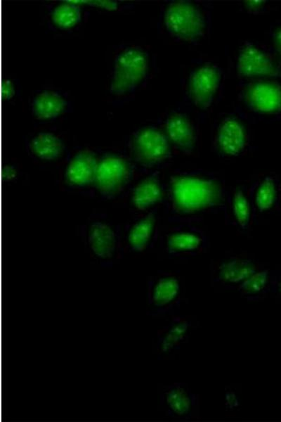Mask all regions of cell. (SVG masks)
Listing matches in <instances>:
<instances>
[{
    "label": "cell",
    "mask_w": 281,
    "mask_h": 422,
    "mask_svg": "<svg viewBox=\"0 0 281 422\" xmlns=\"http://www.w3.org/2000/svg\"><path fill=\"white\" fill-rule=\"evenodd\" d=\"M167 210L176 221L188 222L196 217L221 210L226 191L221 178L203 170H176L164 185Z\"/></svg>",
    "instance_id": "6da1fadb"
},
{
    "label": "cell",
    "mask_w": 281,
    "mask_h": 422,
    "mask_svg": "<svg viewBox=\"0 0 281 422\" xmlns=\"http://www.w3.org/2000/svg\"><path fill=\"white\" fill-rule=\"evenodd\" d=\"M163 19L168 33L178 41L194 43L204 36V15L190 1H171L164 10Z\"/></svg>",
    "instance_id": "7a4b0ae2"
},
{
    "label": "cell",
    "mask_w": 281,
    "mask_h": 422,
    "mask_svg": "<svg viewBox=\"0 0 281 422\" xmlns=\"http://www.w3.org/2000/svg\"><path fill=\"white\" fill-rule=\"evenodd\" d=\"M148 71L147 53L138 46L125 48L115 58L110 92L122 96L134 91L146 77Z\"/></svg>",
    "instance_id": "3957f363"
},
{
    "label": "cell",
    "mask_w": 281,
    "mask_h": 422,
    "mask_svg": "<svg viewBox=\"0 0 281 422\" xmlns=\"http://www.w3.org/2000/svg\"><path fill=\"white\" fill-rule=\"evenodd\" d=\"M131 152L138 165L145 168H152L170 159L171 143L167 136L157 128L146 127L133 134Z\"/></svg>",
    "instance_id": "277c9868"
},
{
    "label": "cell",
    "mask_w": 281,
    "mask_h": 422,
    "mask_svg": "<svg viewBox=\"0 0 281 422\" xmlns=\"http://www.w3.org/2000/svg\"><path fill=\"white\" fill-rule=\"evenodd\" d=\"M133 175V168L128 160L106 155L99 160L94 184L102 196L111 198L128 185Z\"/></svg>",
    "instance_id": "5b68a950"
},
{
    "label": "cell",
    "mask_w": 281,
    "mask_h": 422,
    "mask_svg": "<svg viewBox=\"0 0 281 422\" xmlns=\"http://www.w3.org/2000/svg\"><path fill=\"white\" fill-rule=\"evenodd\" d=\"M207 237L191 222H179L171 227L162 238V246L173 257L195 256L207 247Z\"/></svg>",
    "instance_id": "8992f818"
},
{
    "label": "cell",
    "mask_w": 281,
    "mask_h": 422,
    "mask_svg": "<svg viewBox=\"0 0 281 422\" xmlns=\"http://www.w3.org/2000/svg\"><path fill=\"white\" fill-rule=\"evenodd\" d=\"M236 68L243 77L281 76V69L271 55L251 41H245L240 47Z\"/></svg>",
    "instance_id": "52a82bcc"
},
{
    "label": "cell",
    "mask_w": 281,
    "mask_h": 422,
    "mask_svg": "<svg viewBox=\"0 0 281 422\" xmlns=\"http://www.w3.org/2000/svg\"><path fill=\"white\" fill-rule=\"evenodd\" d=\"M221 81V69L214 65H204L193 70L189 77L188 92L195 106L208 108L213 103Z\"/></svg>",
    "instance_id": "ba28073f"
},
{
    "label": "cell",
    "mask_w": 281,
    "mask_h": 422,
    "mask_svg": "<svg viewBox=\"0 0 281 422\" xmlns=\"http://www.w3.org/2000/svg\"><path fill=\"white\" fill-rule=\"evenodd\" d=\"M244 100L256 113L273 114L281 111V86L270 81H259L245 89Z\"/></svg>",
    "instance_id": "9c48e42d"
},
{
    "label": "cell",
    "mask_w": 281,
    "mask_h": 422,
    "mask_svg": "<svg viewBox=\"0 0 281 422\" xmlns=\"http://www.w3.org/2000/svg\"><path fill=\"white\" fill-rule=\"evenodd\" d=\"M214 144L216 151L223 156L236 157L240 155L247 144L244 126L234 117L225 118L218 127Z\"/></svg>",
    "instance_id": "30bf717a"
},
{
    "label": "cell",
    "mask_w": 281,
    "mask_h": 422,
    "mask_svg": "<svg viewBox=\"0 0 281 422\" xmlns=\"http://www.w3.org/2000/svg\"><path fill=\"white\" fill-rule=\"evenodd\" d=\"M95 153L90 150H81L68 162L65 172L66 182L72 186L83 187L95 182L99 163Z\"/></svg>",
    "instance_id": "8fae6325"
},
{
    "label": "cell",
    "mask_w": 281,
    "mask_h": 422,
    "mask_svg": "<svg viewBox=\"0 0 281 422\" xmlns=\"http://www.w3.org/2000/svg\"><path fill=\"white\" fill-rule=\"evenodd\" d=\"M166 135L178 151L190 154L195 146L196 135L192 123L184 113L171 114L165 123Z\"/></svg>",
    "instance_id": "7c38bea8"
},
{
    "label": "cell",
    "mask_w": 281,
    "mask_h": 422,
    "mask_svg": "<svg viewBox=\"0 0 281 422\" xmlns=\"http://www.w3.org/2000/svg\"><path fill=\"white\" fill-rule=\"evenodd\" d=\"M70 102L62 93L53 90H44L32 98L31 111L39 120H52L67 112Z\"/></svg>",
    "instance_id": "4fadbf2b"
},
{
    "label": "cell",
    "mask_w": 281,
    "mask_h": 422,
    "mask_svg": "<svg viewBox=\"0 0 281 422\" xmlns=\"http://www.w3.org/2000/svg\"><path fill=\"white\" fill-rule=\"evenodd\" d=\"M87 241L91 251L100 259H109L117 248V235L107 223L96 221L90 225Z\"/></svg>",
    "instance_id": "5bb4252c"
},
{
    "label": "cell",
    "mask_w": 281,
    "mask_h": 422,
    "mask_svg": "<svg viewBox=\"0 0 281 422\" xmlns=\"http://www.w3.org/2000/svg\"><path fill=\"white\" fill-rule=\"evenodd\" d=\"M164 196V185L155 172L140 181L132 192L131 200L136 209L147 210L160 202Z\"/></svg>",
    "instance_id": "9a60e30c"
},
{
    "label": "cell",
    "mask_w": 281,
    "mask_h": 422,
    "mask_svg": "<svg viewBox=\"0 0 281 422\" xmlns=\"http://www.w3.org/2000/svg\"><path fill=\"white\" fill-rule=\"evenodd\" d=\"M30 153L43 160L58 159L63 153L65 146L62 139L51 132H40L34 135L28 143Z\"/></svg>",
    "instance_id": "2e32d148"
},
{
    "label": "cell",
    "mask_w": 281,
    "mask_h": 422,
    "mask_svg": "<svg viewBox=\"0 0 281 422\" xmlns=\"http://www.w3.org/2000/svg\"><path fill=\"white\" fill-rule=\"evenodd\" d=\"M157 222V212L153 210L136 221L130 228L127 241L130 248L142 252L148 245Z\"/></svg>",
    "instance_id": "e0dca14e"
},
{
    "label": "cell",
    "mask_w": 281,
    "mask_h": 422,
    "mask_svg": "<svg viewBox=\"0 0 281 422\" xmlns=\"http://www.w3.org/2000/svg\"><path fill=\"white\" fill-rule=\"evenodd\" d=\"M249 194L254 212L262 213L270 210L277 196V186L275 179L266 177L259 182H256Z\"/></svg>",
    "instance_id": "ac0fdd59"
},
{
    "label": "cell",
    "mask_w": 281,
    "mask_h": 422,
    "mask_svg": "<svg viewBox=\"0 0 281 422\" xmlns=\"http://www.w3.org/2000/svg\"><path fill=\"white\" fill-rule=\"evenodd\" d=\"M233 222L242 231L250 225L252 207L249 196L242 187H237L226 197Z\"/></svg>",
    "instance_id": "d6986e66"
},
{
    "label": "cell",
    "mask_w": 281,
    "mask_h": 422,
    "mask_svg": "<svg viewBox=\"0 0 281 422\" xmlns=\"http://www.w3.org/2000/svg\"><path fill=\"white\" fill-rule=\"evenodd\" d=\"M256 271V266L251 260L234 257L221 264L218 279L225 283H242Z\"/></svg>",
    "instance_id": "ffe728a7"
},
{
    "label": "cell",
    "mask_w": 281,
    "mask_h": 422,
    "mask_svg": "<svg viewBox=\"0 0 281 422\" xmlns=\"http://www.w3.org/2000/svg\"><path fill=\"white\" fill-rule=\"evenodd\" d=\"M178 280L170 276L159 277L149 283V302L155 306H163L171 301L178 294Z\"/></svg>",
    "instance_id": "44dd1931"
},
{
    "label": "cell",
    "mask_w": 281,
    "mask_h": 422,
    "mask_svg": "<svg viewBox=\"0 0 281 422\" xmlns=\"http://www.w3.org/2000/svg\"><path fill=\"white\" fill-rule=\"evenodd\" d=\"M82 18L81 8L72 1L55 6L51 12L53 24L60 30H70L79 24Z\"/></svg>",
    "instance_id": "7402d4cb"
},
{
    "label": "cell",
    "mask_w": 281,
    "mask_h": 422,
    "mask_svg": "<svg viewBox=\"0 0 281 422\" xmlns=\"http://www.w3.org/2000/svg\"><path fill=\"white\" fill-rule=\"evenodd\" d=\"M269 281L270 275L268 270L259 271L244 281L239 290L243 293H257L263 291L267 287Z\"/></svg>",
    "instance_id": "603a6c76"
},
{
    "label": "cell",
    "mask_w": 281,
    "mask_h": 422,
    "mask_svg": "<svg viewBox=\"0 0 281 422\" xmlns=\"http://www.w3.org/2000/svg\"><path fill=\"white\" fill-rule=\"evenodd\" d=\"M166 402L169 407L179 414H184L189 409V401L185 393L180 389L167 393Z\"/></svg>",
    "instance_id": "cb8c5ba5"
},
{
    "label": "cell",
    "mask_w": 281,
    "mask_h": 422,
    "mask_svg": "<svg viewBox=\"0 0 281 422\" xmlns=\"http://www.w3.org/2000/svg\"><path fill=\"white\" fill-rule=\"evenodd\" d=\"M3 96L6 101L11 100L16 94L17 90L14 82L11 79H6L3 84Z\"/></svg>",
    "instance_id": "d4e9b609"
},
{
    "label": "cell",
    "mask_w": 281,
    "mask_h": 422,
    "mask_svg": "<svg viewBox=\"0 0 281 422\" xmlns=\"http://www.w3.org/2000/svg\"><path fill=\"white\" fill-rule=\"evenodd\" d=\"M85 4L91 6L103 8L107 10L114 11L118 8V3L115 1H83Z\"/></svg>",
    "instance_id": "484cf974"
},
{
    "label": "cell",
    "mask_w": 281,
    "mask_h": 422,
    "mask_svg": "<svg viewBox=\"0 0 281 422\" xmlns=\"http://www.w3.org/2000/svg\"><path fill=\"white\" fill-rule=\"evenodd\" d=\"M3 175L6 182L13 181L18 177V170L13 165H6L4 167Z\"/></svg>",
    "instance_id": "4316f807"
},
{
    "label": "cell",
    "mask_w": 281,
    "mask_h": 422,
    "mask_svg": "<svg viewBox=\"0 0 281 422\" xmlns=\"http://www.w3.org/2000/svg\"><path fill=\"white\" fill-rule=\"evenodd\" d=\"M272 39L274 49L281 60V26L273 31Z\"/></svg>",
    "instance_id": "83f0119b"
},
{
    "label": "cell",
    "mask_w": 281,
    "mask_h": 422,
    "mask_svg": "<svg viewBox=\"0 0 281 422\" xmlns=\"http://www.w3.org/2000/svg\"><path fill=\"white\" fill-rule=\"evenodd\" d=\"M264 2V1H245V6L247 8L254 11L261 8Z\"/></svg>",
    "instance_id": "f1b7e54d"
},
{
    "label": "cell",
    "mask_w": 281,
    "mask_h": 422,
    "mask_svg": "<svg viewBox=\"0 0 281 422\" xmlns=\"http://www.w3.org/2000/svg\"><path fill=\"white\" fill-rule=\"evenodd\" d=\"M274 291L281 297V273L275 279L273 283Z\"/></svg>",
    "instance_id": "f546056e"
},
{
    "label": "cell",
    "mask_w": 281,
    "mask_h": 422,
    "mask_svg": "<svg viewBox=\"0 0 281 422\" xmlns=\"http://www.w3.org/2000/svg\"><path fill=\"white\" fill-rule=\"evenodd\" d=\"M280 191H281V184H280Z\"/></svg>",
    "instance_id": "4dcf8cb0"
}]
</instances>
